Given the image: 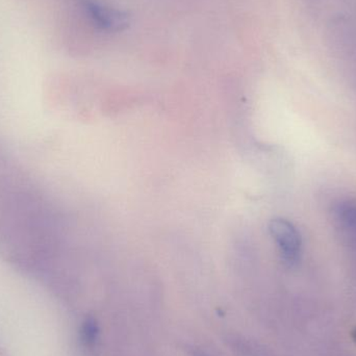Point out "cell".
I'll return each mask as SVG.
<instances>
[{"mask_svg": "<svg viewBox=\"0 0 356 356\" xmlns=\"http://www.w3.org/2000/svg\"><path fill=\"white\" fill-rule=\"evenodd\" d=\"M270 234L280 248L284 263L293 266L298 263L302 248V241L292 222L282 218L272 219L269 223Z\"/></svg>", "mask_w": 356, "mask_h": 356, "instance_id": "obj_1", "label": "cell"}, {"mask_svg": "<svg viewBox=\"0 0 356 356\" xmlns=\"http://www.w3.org/2000/svg\"><path fill=\"white\" fill-rule=\"evenodd\" d=\"M81 4L92 22L102 31L119 33L129 27V16L121 10L102 6L93 0H81Z\"/></svg>", "mask_w": 356, "mask_h": 356, "instance_id": "obj_2", "label": "cell"}, {"mask_svg": "<svg viewBox=\"0 0 356 356\" xmlns=\"http://www.w3.org/2000/svg\"><path fill=\"white\" fill-rule=\"evenodd\" d=\"M337 216L338 220L341 222V225L344 226L345 229L356 232V203L342 202L339 205L337 209Z\"/></svg>", "mask_w": 356, "mask_h": 356, "instance_id": "obj_3", "label": "cell"}, {"mask_svg": "<svg viewBox=\"0 0 356 356\" xmlns=\"http://www.w3.org/2000/svg\"><path fill=\"white\" fill-rule=\"evenodd\" d=\"M98 336L97 323L93 319H89L83 324V338L87 344H93Z\"/></svg>", "mask_w": 356, "mask_h": 356, "instance_id": "obj_4", "label": "cell"}]
</instances>
